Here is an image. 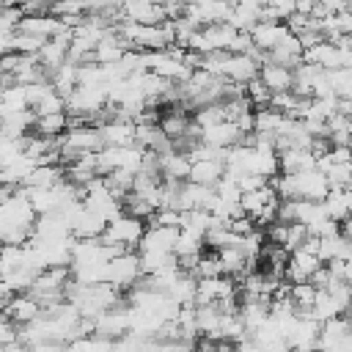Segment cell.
<instances>
[{
    "label": "cell",
    "mask_w": 352,
    "mask_h": 352,
    "mask_svg": "<svg viewBox=\"0 0 352 352\" xmlns=\"http://www.w3.org/2000/svg\"><path fill=\"white\" fill-rule=\"evenodd\" d=\"M3 314L14 322V324H25L30 319H36L41 314V305L28 294V292H11L8 300H6V308Z\"/></svg>",
    "instance_id": "5"
},
{
    "label": "cell",
    "mask_w": 352,
    "mask_h": 352,
    "mask_svg": "<svg viewBox=\"0 0 352 352\" xmlns=\"http://www.w3.org/2000/svg\"><path fill=\"white\" fill-rule=\"evenodd\" d=\"M33 132L38 135H63L66 129V110H58V113H41L33 118Z\"/></svg>",
    "instance_id": "15"
},
{
    "label": "cell",
    "mask_w": 352,
    "mask_h": 352,
    "mask_svg": "<svg viewBox=\"0 0 352 352\" xmlns=\"http://www.w3.org/2000/svg\"><path fill=\"white\" fill-rule=\"evenodd\" d=\"M256 74H258V63L248 52H231L226 66H223V77L231 80V82H239V85H245Z\"/></svg>",
    "instance_id": "7"
},
{
    "label": "cell",
    "mask_w": 352,
    "mask_h": 352,
    "mask_svg": "<svg viewBox=\"0 0 352 352\" xmlns=\"http://www.w3.org/2000/svg\"><path fill=\"white\" fill-rule=\"evenodd\" d=\"M0 6H6V0H0Z\"/></svg>",
    "instance_id": "18"
},
{
    "label": "cell",
    "mask_w": 352,
    "mask_h": 352,
    "mask_svg": "<svg viewBox=\"0 0 352 352\" xmlns=\"http://www.w3.org/2000/svg\"><path fill=\"white\" fill-rule=\"evenodd\" d=\"M327 14H336V11H344V8H349V0H316Z\"/></svg>",
    "instance_id": "17"
},
{
    "label": "cell",
    "mask_w": 352,
    "mask_h": 352,
    "mask_svg": "<svg viewBox=\"0 0 352 352\" xmlns=\"http://www.w3.org/2000/svg\"><path fill=\"white\" fill-rule=\"evenodd\" d=\"M226 170V162L220 160H190L187 179L195 184H214Z\"/></svg>",
    "instance_id": "13"
},
{
    "label": "cell",
    "mask_w": 352,
    "mask_h": 352,
    "mask_svg": "<svg viewBox=\"0 0 352 352\" xmlns=\"http://www.w3.org/2000/svg\"><path fill=\"white\" fill-rule=\"evenodd\" d=\"M316 256L319 261H330V258H352V242L338 236V234H327V236H316Z\"/></svg>",
    "instance_id": "11"
},
{
    "label": "cell",
    "mask_w": 352,
    "mask_h": 352,
    "mask_svg": "<svg viewBox=\"0 0 352 352\" xmlns=\"http://www.w3.org/2000/svg\"><path fill=\"white\" fill-rule=\"evenodd\" d=\"M302 60L316 63L322 69H338V66H352L349 50H341L333 41H316L311 47H302Z\"/></svg>",
    "instance_id": "3"
},
{
    "label": "cell",
    "mask_w": 352,
    "mask_h": 352,
    "mask_svg": "<svg viewBox=\"0 0 352 352\" xmlns=\"http://www.w3.org/2000/svg\"><path fill=\"white\" fill-rule=\"evenodd\" d=\"M327 85L336 96H352V66H338V69H324Z\"/></svg>",
    "instance_id": "16"
},
{
    "label": "cell",
    "mask_w": 352,
    "mask_h": 352,
    "mask_svg": "<svg viewBox=\"0 0 352 352\" xmlns=\"http://www.w3.org/2000/svg\"><path fill=\"white\" fill-rule=\"evenodd\" d=\"M143 231H146V220L121 212V214H116V217H110L104 223L99 239L104 245H116L121 250H135L138 242H140V236H143Z\"/></svg>",
    "instance_id": "1"
},
{
    "label": "cell",
    "mask_w": 352,
    "mask_h": 352,
    "mask_svg": "<svg viewBox=\"0 0 352 352\" xmlns=\"http://www.w3.org/2000/svg\"><path fill=\"white\" fill-rule=\"evenodd\" d=\"M140 272H143V270H140L138 250H121V253L110 256L107 264H104V280H107L110 286L121 289V292L129 289V286L138 280Z\"/></svg>",
    "instance_id": "2"
},
{
    "label": "cell",
    "mask_w": 352,
    "mask_h": 352,
    "mask_svg": "<svg viewBox=\"0 0 352 352\" xmlns=\"http://www.w3.org/2000/svg\"><path fill=\"white\" fill-rule=\"evenodd\" d=\"M316 168V157L308 148H280L278 151V173H297Z\"/></svg>",
    "instance_id": "9"
},
{
    "label": "cell",
    "mask_w": 352,
    "mask_h": 352,
    "mask_svg": "<svg viewBox=\"0 0 352 352\" xmlns=\"http://www.w3.org/2000/svg\"><path fill=\"white\" fill-rule=\"evenodd\" d=\"M258 80L270 91H286V88H292V69L278 66V63H261L258 66Z\"/></svg>",
    "instance_id": "14"
},
{
    "label": "cell",
    "mask_w": 352,
    "mask_h": 352,
    "mask_svg": "<svg viewBox=\"0 0 352 352\" xmlns=\"http://www.w3.org/2000/svg\"><path fill=\"white\" fill-rule=\"evenodd\" d=\"M322 206H324V212H327L330 220L349 217V209H352V192H349V187H330L327 195L322 198Z\"/></svg>",
    "instance_id": "10"
},
{
    "label": "cell",
    "mask_w": 352,
    "mask_h": 352,
    "mask_svg": "<svg viewBox=\"0 0 352 352\" xmlns=\"http://www.w3.org/2000/svg\"><path fill=\"white\" fill-rule=\"evenodd\" d=\"M124 19L140 22V25H160L168 19L162 3H146V0H124Z\"/></svg>",
    "instance_id": "6"
},
{
    "label": "cell",
    "mask_w": 352,
    "mask_h": 352,
    "mask_svg": "<svg viewBox=\"0 0 352 352\" xmlns=\"http://www.w3.org/2000/svg\"><path fill=\"white\" fill-rule=\"evenodd\" d=\"M319 264H322V261H319V256H316L314 250H308V248H294V250H289V258H286V264H283V280H289V283H302V280L311 278V272H314Z\"/></svg>",
    "instance_id": "4"
},
{
    "label": "cell",
    "mask_w": 352,
    "mask_h": 352,
    "mask_svg": "<svg viewBox=\"0 0 352 352\" xmlns=\"http://www.w3.org/2000/svg\"><path fill=\"white\" fill-rule=\"evenodd\" d=\"M286 33H289V28H286L283 22H256V25L248 30L253 47H258V50H272Z\"/></svg>",
    "instance_id": "8"
},
{
    "label": "cell",
    "mask_w": 352,
    "mask_h": 352,
    "mask_svg": "<svg viewBox=\"0 0 352 352\" xmlns=\"http://www.w3.org/2000/svg\"><path fill=\"white\" fill-rule=\"evenodd\" d=\"M160 170H162V182L170 179V182H184L187 179V170H190V157L168 148L160 154Z\"/></svg>",
    "instance_id": "12"
}]
</instances>
